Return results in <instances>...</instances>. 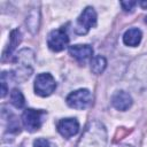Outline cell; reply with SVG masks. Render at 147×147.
<instances>
[{"label": "cell", "mask_w": 147, "mask_h": 147, "mask_svg": "<svg viewBox=\"0 0 147 147\" xmlns=\"http://www.w3.org/2000/svg\"><path fill=\"white\" fill-rule=\"evenodd\" d=\"M95 25H96V13L93 7H86L76 22L75 32L78 34H86L90 31V29Z\"/></svg>", "instance_id": "cell-5"}, {"label": "cell", "mask_w": 147, "mask_h": 147, "mask_svg": "<svg viewBox=\"0 0 147 147\" xmlns=\"http://www.w3.org/2000/svg\"><path fill=\"white\" fill-rule=\"evenodd\" d=\"M107 130L99 121L91 122L82 134L77 147H106Z\"/></svg>", "instance_id": "cell-1"}, {"label": "cell", "mask_w": 147, "mask_h": 147, "mask_svg": "<svg viewBox=\"0 0 147 147\" xmlns=\"http://www.w3.org/2000/svg\"><path fill=\"white\" fill-rule=\"evenodd\" d=\"M67 105L74 109H86L92 103V94L87 88H79L71 92L67 99Z\"/></svg>", "instance_id": "cell-4"}, {"label": "cell", "mask_w": 147, "mask_h": 147, "mask_svg": "<svg viewBox=\"0 0 147 147\" xmlns=\"http://www.w3.org/2000/svg\"><path fill=\"white\" fill-rule=\"evenodd\" d=\"M145 22H146V23H147V16H146V18H145Z\"/></svg>", "instance_id": "cell-22"}, {"label": "cell", "mask_w": 147, "mask_h": 147, "mask_svg": "<svg viewBox=\"0 0 147 147\" xmlns=\"http://www.w3.org/2000/svg\"><path fill=\"white\" fill-rule=\"evenodd\" d=\"M121 6L125 11H132L134 7L137 6V2L136 1H122Z\"/></svg>", "instance_id": "cell-18"}, {"label": "cell", "mask_w": 147, "mask_h": 147, "mask_svg": "<svg viewBox=\"0 0 147 147\" xmlns=\"http://www.w3.org/2000/svg\"><path fill=\"white\" fill-rule=\"evenodd\" d=\"M56 129L59 133L64 138H71L79 131V123L76 118H63L57 122Z\"/></svg>", "instance_id": "cell-8"}, {"label": "cell", "mask_w": 147, "mask_h": 147, "mask_svg": "<svg viewBox=\"0 0 147 147\" xmlns=\"http://www.w3.org/2000/svg\"><path fill=\"white\" fill-rule=\"evenodd\" d=\"M21 40H22L21 31L18 29H14L10 32V34H9V42H8L7 47L5 48V51L2 53V61H6L7 59H9V56L13 54V52L18 46V44L21 42Z\"/></svg>", "instance_id": "cell-11"}, {"label": "cell", "mask_w": 147, "mask_h": 147, "mask_svg": "<svg viewBox=\"0 0 147 147\" xmlns=\"http://www.w3.org/2000/svg\"><path fill=\"white\" fill-rule=\"evenodd\" d=\"M142 38V33L138 28H131L129 30L125 31V33L123 34V41L125 45L131 46V47H136L140 44Z\"/></svg>", "instance_id": "cell-13"}, {"label": "cell", "mask_w": 147, "mask_h": 147, "mask_svg": "<svg viewBox=\"0 0 147 147\" xmlns=\"http://www.w3.org/2000/svg\"><path fill=\"white\" fill-rule=\"evenodd\" d=\"M34 53L30 48H23L18 52L15 59V69L11 76L17 82H25L33 72Z\"/></svg>", "instance_id": "cell-2"}, {"label": "cell", "mask_w": 147, "mask_h": 147, "mask_svg": "<svg viewBox=\"0 0 147 147\" xmlns=\"http://www.w3.org/2000/svg\"><path fill=\"white\" fill-rule=\"evenodd\" d=\"M121 147H132V146H127V145H124V146H121Z\"/></svg>", "instance_id": "cell-21"}, {"label": "cell", "mask_w": 147, "mask_h": 147, "mask_svg": "<svg viewBox=\"0 0 147 147\" xmlns=\"http://www.w3.org/2000/svg\"><path fill=\"white\" fill-rule=\"evenodd\" d=\"M132 102H133V100H132L131 95L125 91H118L111 98L113 106L117 110H121V111L127 110L132 106Z\"/></svg>", "instance_id": "cell-9"}, {"label": "cell", "mask_w": 147, "mask_h": 147, "mask_svg": "<svg viewBox=\"0 0 147 147\" xmlns=\"http://www.w3.org/2000/svg\"><path fill=\"white\" fill-rule=\"evenodd\" d=\"M69 53L78 62L84 63L92 56L93 49L88 45H72L69 47Z\"/></svg>", "instance_id": "cell-10"}, {"label": "cell", "mask_w": 147, "mask_h": 147, "mask_svg": "<svg viewBox=\"0 0 147 147\" xmlns=\"http://www.w3.org/2000/svg\"><path fill=\"white\" fill-rule=\"evenodd\" d=\"M47 113L45 110H37V109H25L22 114V123L23 126L29 132H34L40 129L44 123Z\"/></svg>", "instance_id": "cell-3"}, {"label": "cell", "mask_w": 147, "mask_h": 147, "mask_svg": "<svg viewBox=\"0 0 147 147\" xmlns=\"http://www.w3.org/2000/svg\"><path fill=\"white\" fill-rule=\"evenodd\" d=\"M56 88V83L54 77L48 72L39 74L34 80V91L40 96L51 95Z\"/></svg>", "instance_id": "cell-6"}, {"label": "cell", "mask_w": 147, "mask_h": 147, "mask_svg": "<svg viewBox=\"0 0 147 147\" xmlns=\"http://www.w3.org/2000/svg\"><path fill=\"white\" fill-rule=\"evenodd\" d=\"M10 102L14 107L16 108H23L24 105H25V99L22 94V92L17 88H14L11 92H10Z\"/></svg>", "instance_id": "cell-15"}, {"label": "cell", "mask_w": 147, "mask_h": 147, "mask_svg": "<svg viewBox=\"0 0 147 147\" xmlns=\"http://www.w3.org/2000/svg\"><path fill=\"white\" fill-rule=\"evenodd\" d=\"M37 14H38V11H36V10L31 11V14L29 15V17L26 20L28 28L32 33H36L39 29L38 28L39 26V16H37Z\"/></svg>", "instance_id": "cell-16"}, {"label": "cell", "mask_w": 147, "mask_h": 147, "mask_svg": "<svg viewBox=\"0 0 147 147\" xmlns=\"http://www.w3.org/2000/svg\"><path fill=\"white\" fill-rule=\"evenodd\" d=\"M68 42H69V37L64 28H60L51 31L47 38V45L54 52L63 51L68 46Z\"/></svg>", "instance_id": "cell-7"}, {"label": "cell", "mask_w": 147, "mask_h": 147, "mask_svg": "<svg viewBox=\"0 0 147 147\" xmlns=\"http://www.w3.org/2000/svg\"><path fill=\"white\" fill-rule=\"evenodd\" d=\"M106 67H107V61H106V59H105L103 56H101V55L94 56V57L92 59V61H91V70H92V72L95 74V75L102 74V72L105 71Z\"/></svg>", "instance_id": "cell-14"}, {"label": "cell", "mask_w": 147, "mask_h": 147, "mask_svg": "<svg viewBox=\"0 0 147 147\" xmlns=\"http://www.w3.org/2000/svg\"><path fill=\"white\" fill-rule=\"evenodd\" d=\"M140 6H141L144 9H147V1H141V2H140Z\"/></svg>", "instance_id": "cell-20"}, {"label": "cell", "mask_w": 147, "mask_h": 147, "mask_svg": "<svg viewBox=\"0 0 147 147\" xmlns=\"http://www.w3.org/2000/svg\"><path fill=\"white\" fill-rule=\"evenodd\" d=\"M1 96L5 98V95L7 94V83H6V72L1 74Z\"/></svg>", "instance_id": "cell-19"}, {"label": "cell", "mask_w": 147, "mask_h": 147, "mask_svg": "<svg viewBox=\"0 0 147 147\" xmlns=\"http://www.w3.org/2000/svg\"><path fill=\"white\" fill-rule=\"evenodd\" d=\"M33 147H56L55 144L45 138H38L33 141Z\"/></svg>", "instance_id": "cell-17"}, {"label": "cell", "mask_w": 147, "mask_h": 147, "mask_svg": "<svg viewBox=\"0 0 147 147\" xmlns=\"http://www.w3.org/2000/svg\"><path fill=\"white\" fill-rule=\"evenodd\" d=\"M8 118H6V116L2 115V123L5 126V136L6 134H10V136H15L17 133L21 132V126L20 123L16 118L15 115H13L11 113H8Z\"/></svg>", "instance_id": "cell-12"}]
</instances>
